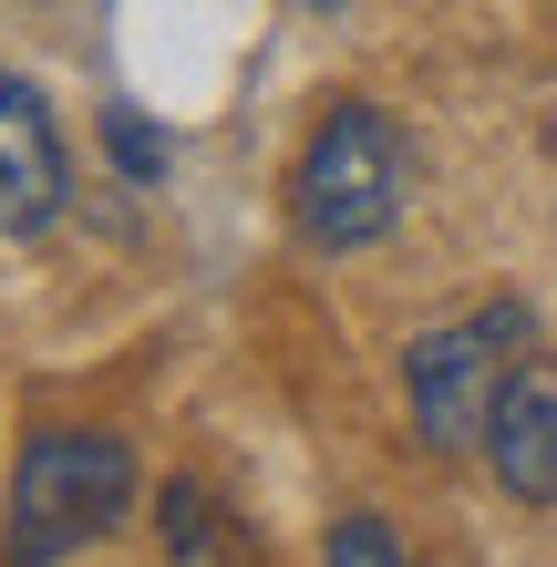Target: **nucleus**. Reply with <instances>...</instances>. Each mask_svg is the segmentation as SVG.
<instances>
[{"mask_svg":"<svg viewBox=\"0 0 557 567\" xmlns=\"http://www.w3.org/2000/svg\"><path fill=\"white\" fill-rule=\"evenodd\" d=\"M124 506H135V454L114 433H31L21 475H11V567H62L73 547L114 537Z\"/></svg>","mask_w":557,"mask_h":567,"instance_id":"nucleus-1","label":"nucleus"},{"mask_svg":"<svg viewBox=\"0 0 557 567\" xmlns=\"http://www.w3.org/2000/svg\"><path fill=\"white\" fill-rule=\"evenodd\" d=\"M403 186H413V155L392 135V114L382 104H331V124L300 155V238L331 248V258L372 248L403 217Z\"/></svg>","mask_w":557,"mask_h":567,"instance_id":"nucleus-2","label":"nucleus"},{"mask_svg":"<svg viewBox=\"0 0 557 567\" xmlns=\"http://www.w3.org/2000/svg\"><path fill=\"white\" fill-rule=\"evenodd\" d=\"M516 341H527V310H485V320L423 330L403 351V403L423 423V444H444V454L485 444V423H496L506 382H516Z\"/></svg>","mask_w":557,"mask_h":567,"instance_id":"nucleus-3","label":"nucleus"},{"mask_svg":"<svg viewBox=\"0 0 557 567\" xmlns=\"http://www.w3.org/2000/svg\"><path fill=\"white\" fill-rule=\"evenodd\" d=\"M73 196V155H62L52 104L0 62V238H42Z\"/></svg>","mask_w":557,"mask_h":567,"instance_id":"nucleus-4","label":"nucleus"},{"mask_svg":"<svg viewBox=\"0 0 557 567\" xmlns=\"http://www.w3.org/2000/svg\"><path fill=\"white\" fill-rule=\"evenodd\" d=\"M485 464H496L506 495L557 506V361H516L496 423H485Z\"/></svg>","mask_w":557,"mask_h":567,"instance_id":"nucleus-5","label":"nucleus"},{"mask_svg":"<svg viewBox=\"0 0 557 567\" xmlns=\"http://www.w3.org/2000/svg\"><path fill=\"white\" fill-rule=\"evenodd\" d=\"M155 537H166V567H238V516H227L196 475H176L166 495H155Z\"/></svg>","mask_w":557,"mask_h":567,"instance_id":"nucleus-6","label":"nucleus"},{"mask_svg":"<svg viewBox=\"0 0 557 567\" xmlns=\"http://www.w3.org/2000/svg\"><path fill=\"white\" fill-rule=\"evenodd\" d=\"M331 567H413V557L382 537V516H341L331 526Z\"/></svg>","mask_w":557,"mask_h":567,"instance_id":"nucleus-7","label":"nucleus"},{"mask_svg":"<svg viewBox=\"0 0 557 567\" xmlns=\"http://www.w3.org/2000/svg\"><path fill=\"white\" fill-rule=\"evenodd\" d=\"M104 145H114V165H124V176H135V186H145V176H166V135H145V124L124 114V104L104 114Z\"/></svg>","mask_w":557,"mask_h":567,"instance_id":"nucleus-8","label":"nucleus"},{"mask_svg":"<svg viewBox=\"0 0 557 567\" xmlns=\"http://www.w3.org/2000/svg\"><path fill=\"white\" fill-rule=\"evenodd\" d=\"M320 11H341V0H320Z\"/></svg>","mask_w":557,"mask_h":567,"instance_id":"nucleus-9","label":"nucleus"}]
</instances>
